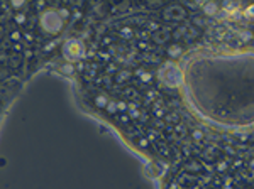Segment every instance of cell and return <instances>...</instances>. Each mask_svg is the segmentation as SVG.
I'll return each instance as SVG.
<instances>
[{
	"instance_id": "6da1fadb",
	"label": "cell",
	"mask_w": 254,
	"mask_h": 189,
	"mask_svg": "<svg viewBox=\"0 0 254 189\" xmlns=\"http://www.w3.org/2000/svg\"><path fill=\"white\" fill-rule=\"evenodd\" d=\"M180 64L183 100L200 122L229 132L254 129V49H196Z\"/></svg>"
},
{
	"instance_id": "277c9868",
	"label": "cell",
	"mask_w": 254,
	"mask_h": 189,
	"mask_svg": "<svg viewBox=\"0 0 254 189\" xmlns=\"http://www.w3.org/2000/svg\"><path fill=\"white\" fill-rule=\"evenodd\" d=\"M63 56L68 63H76V61L85 57V44L80 39H68L64 41Z\"/></svg>"
},
{
	"instance_id": "52a82bcc",
	"label": "cell",
	"mask_w": 254,
	"mask_h": 189,
	"mask_svg": "<svg viewBox=\"0 0 254 189\" xmlns=\"http://www.w3.org/2000/svg\"><path fill=\"white\" fill-rule=\"evenodd\" d=\"M244 15L248 19H254V5H249V7H246V10H244Z\"/></svg>"
},
{
	"instance_id": "9c48e42d",
	"label": "cell",
	"mask_w": 254,
	"mask_h": 189,
	"mask_svg": "<svg viewBox=\"0 0 254 189\" xmlns=\"http://www.w3.org/2000/svg\"><path fill=\"white\" fill-rule=\"evenodd\" d=\"M14 5H15V7H19V5H22V2H20V0H15Z\"/></svg>"
},
{
	"instance_id": "ba28073f",
	"label": "cell",
	"mask_w": 254,
	"mask_h": 189,
	"mask_svg": "<svg viewBox=\"0 0 254 189\" xmlns=\"http://www.w3.org/2000/svg\"><path fill=\"white\" fill-rule=\"evenodd\" d=\"M61 71H63V73H66V75H71V73H73L71 64H66V66H63V68H61Z\"/></svg>"
},
{
	"instance_id": "8992f818",
	"label": "cell",
	"mask_w": 254,
	"mask_h": 189,
	"mask_svg": "<svg viewBox=\"0 0 254 189\" xmlns=\"http://www.w3.org/2000/svg\"><path fill=\"white\" fill-rule=\"evenodd\" d=\"M224 9L227 12H234L239 9V3L237 2H224Z\"/></svg>"
},
{
	"instance_id": "5b68a950",
	"label": "cell",
	"mask_w": 254,
	"mask_h": 189,
	"mask_svg": "<svg viewBox=\"0 0 254 189\" xmlns=\"http://www.w3.org/2000/svg\"><path fill=\"white\" fill-rule=\"evenodd\" d=\"M203 10H205V14H208V15H214L217 12V5L214 2H207L205 5H203Z\"/></svg>"
},
{
	"instance_id": "7a4b0ae2",
	"label": "cell",
	"mask_w": 254,
	"mask_h": 189,
	"mask_svg": "<svg viewBox=\"0 0 254 189\" xmlns=\"http://www.w3.org/2000/svg\"><path fill=\"white\" fill-rule=\"evenodd\" d=\"M158 78L161 80V83H165L170 88H180L182 90L183 83H185V73L180 63L175 61H166L161 64L158 71Z\"/></svg>"
},
{
	"instance_id": "3957f363",
	"label": "cell",
	"mask_w": 254,
	"mask_h": 189,
	"mask_svg": "<svg viewBox=\"0 0 254 189\" xmlns=\"http://www.w3.org/2000/svg\"><path fill=\"white\" fill-rule=\"evenodd\" d=\"M63 15L60 14V10H44L41 14L39 24L49 34H58L63 27Z\"/></svg>"
}]
</instances>
